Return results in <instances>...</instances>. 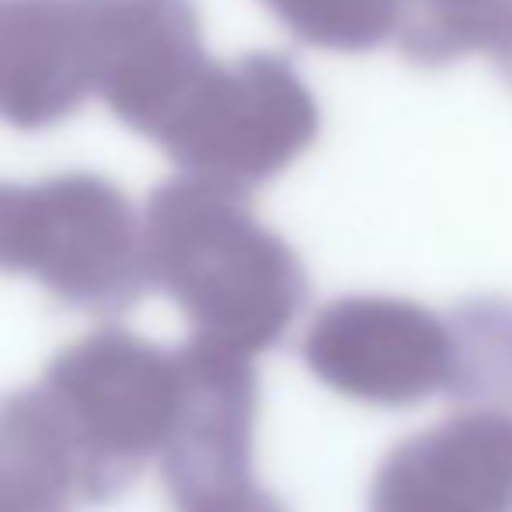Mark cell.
<instances>
[{
  "label": "cell",
  "instance_id": "obj_7",
  "mask_svg": "<svg viewBox=\"0 0 512 512\" xmlns=\"http://www.w3.org/2000/svg\"><path fill=\"white\" fill-rule=\"evenodd\" d=\"M95 95L154 140L209 63L192 0H81Z\"/></svg>",
  "mask_w": 512,
  "mask_h": 512
},
{
  "label": "cell",
  "instance_id": "obj_5",
  "mask_svg": "<svg viewBox=\"0 0 512 512\" xmlns=\"http://www.w3.org/2000/svg\"><path fill=\"white\" fill-rule=\"evenodd\" d=\"M182 394L161 450L178 512H244L262 495L251 474L258 377L251 359L192 335L178 349Z\"/></svg>",
  "mask_w": 512,
  "mask_h": 512
},
{
  "label": "cell",
  "instance_id": "obj_4",
  "mask_svg": "<svg viewBox=\"0 0 512 512\" xmlns=\"http://www.w3.org/2000/svg\"><path fill=\"white\" fill-rule=\"evenodd\" d=\"M321 133V105L290 56L209 60L154 143L185 175L251 192L279 178Z\"/></svg>",
  "mask_w": 512,
  "mask_h": 512
},
{
  "label": "cell",
  "instance_id": "obj_12",
  "mask_svg": "<svg viewBox=\"0 0 512 512\" xmlns=\"http://www.w3.org/2000/svg\"><path fill=\"white\" fill-rule=\"evenodd\" d=\"M453 328V377L457 401L478 408L512 411V300H464L450 314Z\"/></svg>",
  "mask_w": 512,
  "mask_h": 512
},
{
  "label": "cell",
  "instance_id": "obj_3",
  "mask_svg": "<svg viewBox=\"0 0 512 512\" xmlns=\"http://www.w3.org/2000/svg\"><path fill=\"white\" fill-rule=\"evenodd\" d=\"M81 471V499L108 502L161 457L182 394L178 352L105 328L67 345L42 377Z\"/></svg>",
  "mask_w": 512,
  "mask_h": 512
},
{
  "label": "cell",
  "instance_id": "obj_9",
  "mask_svg": "<svg viewBox=\"0 0 512 512\" xmlns=\"http://www.w3.org/2000/svg\"><path fill=\"white\" fill-rule=\"evenodd\" d=\"M95 91L81 0H0V122L49 129Z\"/></svg>",
  "mask_w": 512,
  "mask_h": 512
},
{
  "label": "cell",
  "instance_id": "obj_14",
  "mask_svg": "<svg viewBox=\"0 0 512 512\" xmlns=\"http://www.w3.org/2000/svg\"><path fill=\"white\" fill-rule=\"evenodd\" d=\"M244 512H283V506H279L276 499H269V495L262 492V495H258V499L251 502V506L244 509Z\"/></svg>",
  "mask_w": 512,
  "mask_h": 512
},
{
  "label": "cell",
  "instance_id": "obj_13",
  "mask_svg": "<svg viewBox=\"0 0 512 512\" xmlns=\"http://www.w3.org/2000/svg\"><path fill=\"white\" fill-rule=\"evenodd\" d=\"M297 42L328 53H370L394 39L398 0H262Z\"/></svg>",
  "mask_w": 512,
  "mask_h": 512
},
{
  "label": "cell",
  "instance_id": "obj_1",
  "mask_svg": "<svg viewBox=\"0 0 512 512\" xmlns=\"http://www.w3.org/2000/svg\"><path fill=\"white\" fill-rule=\"evenodd\" d=\"M147 279L196 335L241 356L272 349L307 300L297 251L248 206V192L196 175L157 185L143 213Z\"/></svg>",
  "mask_w": 512,
  "mask_h": 512
},
{
  "label": "cell",
  "instance_id": "obj_8",
  "mask_svg": "<svg viewBox=\"0 0 512 512\" xmlns=\"http://www.w3.org/2000/svg\"><path fill=\"white\" fill-rule=\"evenodd\" d=\"M370 512H512V411L467 408L398 443Z\"/></svg>",
  "mask_w": 512,
  "mask_h": 512
},
{
  "label": "cell",
  "instance_id": "obj_10",
  "mask_svg": "<svg viewBox=\"0 0 512 512\" xmlns=\"http://www.w3.org/2000/svg\"><path fill=\"white\" fill-rule=\"evenodd\" d=\"M81 471L42 387L0 398V512H70Z\"/></svg>",
  "mask_w": 512,
  "mask_h": 512
},
{
  "label": "cell",
  "instance_id": "obj_6",
  "mask_svg": "<svg viewBox=\"0 0 512 512\" xmlns=\"http://www.w3.org/2000/svg\"><path fill=\"white\" fill-rule=\"evenodd\" d=\"M304 363L342 398L411 408L450 391V317L401 297H342L310 321Z\"/></svg>",
  "mask_w": 512,
  "mask_h": 512
},
{
  "label": "cell",
  "instance_id": "obj_15",
  "mask_svg": "<svg viewBox=\"0 0 512 512\" xmlns=\"http://www.w3.org/2000/svg\"><path fill=\"white\" fill-rule=\"evenodd\" d=\"M499 70H502V77H506V81L512 84V56H509V60H502V63H499Z\"/></svg>",
  "mask_w": 512,
  "mask_h": 512
},
{
  "label": "cell",
  "instance_id": "obj_2",
  "mask_svg": "<svg viewBox=\"0 0 512 512\" xmlns=\"http://www.w3.org/2000/svg\"><path fill=\"white\" fill-rule=\"evenodd\" d=\"M0 272L39 279L74 310L122 314L150 286L143 220L126 192L95 171L0 182Z\"/></svg>",
  "mask_w": 512,
  "mask_h": 512
},
{
  "label": "cell",
  "instance_id": "obj_11",
  "mask_svg": "<svg viewBox=\"0 0 512 512\" xmlns=\"http://www.w3.org/2000/svg\"><path fill=\"white\" fill-rule=\"evenodd\" d=\"M398 49L415 67H450L467 53L512 56V0H398Z\"/></svg>",
  "mask_w": 512,
  "mask_h": 512
}]
</instances>
